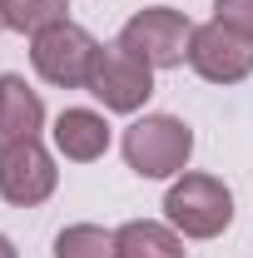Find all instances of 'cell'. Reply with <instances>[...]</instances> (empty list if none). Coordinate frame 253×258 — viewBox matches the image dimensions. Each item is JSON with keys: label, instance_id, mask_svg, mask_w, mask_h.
<instances>
[{"label": "cell", "instance_id": "6da1fadb", "mask_svg": "<svg viewBox=\"0 0 253 258\" xmlns=\"http://www.w3.org/2000/svg\"><path fill=\"white\" fill-rule=\"evenodd\" d=\"M119 154L139 179H179L194 159V129L179 114H134L119 134Z\"/></svg>", "mask_w": 253, "mask_h": 258}, {"label": "cell", "instance_id": "7a4b0ae2", "mask_svg": "<svg viewBox=\"0 0 253 258\" xmlns=\"http://www.w3.org/2000/svg\"><path fill=\"white\" fill-rule=\"evenodd\" d=\"M164 224H174L184 238H219L233 224V189L219 174L184 169L179 179H169L164 189Z\"/></svg>", "mask_w": 253, "mask_h": 258}, {"label": "cell", "instance_id": "3957f363", "mask_svg": "<svg viewBox=\"0 0 253 258\" xmlns=\"http://www.w3.org/2000/svg\"><path fill=\"white\" fill-rule=\"evenodd\" d=\"M114 40L129 55H139L149 70H179V64H189L194 20L184 10H174V5H144V10H134L119 25Z\"/></svg>", "mask_w": 253, "mask_h": 258}, {"label": "cell", "instance_id": "277c9868", "mask_svg": "<svg viewBox=\"0 0 253 258\" xmlns=\"http://www.w3.org/2000/svg\"><path fill=\"white\" fill-rule=\"evenodd\" d=\"M154 75L159 70H149L139 55H129L119 40H109V45H99L85 90L104 114H139L154 99Z\"/></svg>", "mask_w": 253, "mask_h": 258}, {"label": "cell", "instance_id": "5b68a950", "mask_svg": "<svg viewBox=\"0 0 253 258\" xmlns=\"http://www.w3.org/2000/svg\"><path fill=\"white\" fill-rule=\"evenodd\" d=\"M95 55L99 40L75 20H60V25H45L40 35H30V64L50 90H85Z\"/></svg>", "mask_w": 253, "mask_h": 258}, {"label": "cell", "instance_id": "8992f818", "mask_svg": "<svg viewBox=\"0 0 253 258\" xmlns=\"http://www.w3.org/2000/svg\"><path fill=\"white\" fill-rule=\"evenodd\" d=\"M60 154L45 139H20L10 149H0V199L10 209H40L45 199L60 189Z\"/></svg>", "mask_w": 253, "mask_h": 258}, {"label": "cell", "instance_id": "52a82bcc", "mask_svg": "<svg viewBox=\"0 0 253 258\" xmlns=\"http://www.w3.org/2000/svg\"><path fill=\"white\" fill-rule=\"evenodd\" d=\"M189 70L199 80H209V85H243L253 75V40L228 30V25H219V20L194 25Z\"/></svg>", "mask_w": 253, "mask_h": 258}, {"label": "cell", "instance_id": "ba28073f", "mask_svg": "<svg viewBox=\"0 0 253 258\" xmlns=\"http://www.w3.org/2000/svg\"><path fill=\"white\" fill-rule=\"evenodd\" d=\"M50 144L55 154L70 164H95L109 154L114 144V129L104 119V109H90V104H75V109H60L55 124H50Z\"/></svg>", "mask_w": 253, "mask_h": 258}, {"label": "cell", "instance_id": "9c48e42d", "mask_svg": "<svg viewBox=\"0 0 253 258\" xmlns=\"http://www.w3.org/2000/svg\"><path fill=\"white\" fill-rule=\"evenodd\" d=\"M45 99L25 75L5 70L0 75V149L20 144V139H40L45 134Z\"/></svg>", "mask_w": 253, "mask_h": 258}, {"label": "cell", "instance_id": "30bf717a", "mask_svg": "<svg viewBox=\"0 0 253 258\" xmlns=\"http://www.w3.org/2000/svg\"><path fill=\"white\" fill-rule=\"evenodd\" d=\"M114 253L119 258H189L184 233L164 219H129L114 228Z\"/></svg>", "mask_w": 253, "mask_h": 258}, {"label": "cell", "instance_id": "8fae6325", "mask_svg": "<svg viewBox=\"0 0 253 258\" xmlns=\"http://www.w3.org/2000/svg\"><path fill=\"white\" fill-rule=\"evenodd\" d=\"M0 15L10 35H40L45 25L70 20V0H0Z\"/></svg>", "mask_w": 253, "mask_h": 258}, {"label": "cell", "instance_id": "7c38bea8", "mask_svg": "<svg viewBox=\"0 0 253 258\" xmlns=\"http://www.w3.org/2000/svg\"><path fill=\"white\" fill-rule=\"evenodd\" d=\"M55 258H119L114 253V228L104 224H65L55 233Z\"/></svg>", "mask_w": 253, "mask_h": 258}, {"label": "cell", "instance_id": "4fadbf2b", "mask_svg": "<svg viewBox=\"0 0 253 258\" xmlns=\"http://www.w3.org/2000/svg\"><path fill=\"white\" fill-rule=\"evenodd\" d=\"M214 20L253 40V0H214Z\"/></svg>", "mask_w": 253, "mask_h": 258}, {"label": "cell", "instance_id": "5bb4252c", "mask_svg": "<svg viewBox=\"0 0 253 258\" xmlns=\"http://www.w3.org/2000/svg\"><path fill=\"white\" fill-rule=\"evenodd\" d=\"M0 258H20V248H15V238H10V233H0Z\"/></svg>", "mask_w": 253, "mask_h": 258}, {"label": "cell", "instance_id": "9a60e30c", "mask_svg": "<svg viewBox=\"0 0 253 258\" xmlns=\"http://www.w3.org/2000/svg\"><path fill=\"white\" fill-rule=\"evenodd\" d=\"M0 30H5V15H0Z\"/></svg>", "mask_w": 253, "mask_h": 258}]
</instances>
